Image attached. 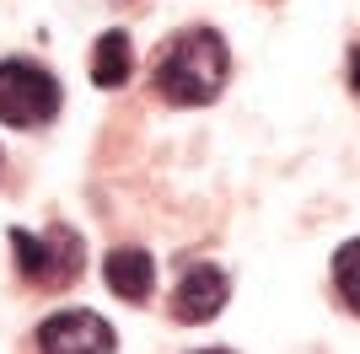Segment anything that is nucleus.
<instances>
[{"instance_id": "7ed1b4c3", "label": "nucleus", "mask_w": 360, "mask_h": 354, "mask_svg": "<svg viewBox=\"0 0 360 354\" xmlns=\"http://www.w3.org/2000/svg\"><path fill=\"white\" fill-rule=\"evenodd\" d=\"M54 113H60V81L27 59H6L0 65V124L32 129V124H49Z\"/></svg>"}, {"instance_id": "20e7f679", "label": "nucleus", "mask_w": 360, "mask_h": 354, "mask_svg": "<svg viewBox=\"0 0 360 354\" xmlns=\"http://www.w3.org/2000/svg\"><path fill=\"white\" fill-rule=\"evenodd\" d=\"M38 349L44 354H113L119 333L97 317V311H60L38 327Z\"/></svg>"}, {"instance_id": "6e6552de", "label": "nucleus", "mask_w": 360, "mask_h": 354, "mask_svg": "<svg viewBox=\"0 0 360 354\" xmlns=\"http://www.w3.org/2000/svg\"><path fill=\"white\" fill-rule=\"evenodd\" d=\"M333 284H339V295H345V306L360 317V236L333 252Z\"/></svg>"}, {"instance_id": "423d86ee", "label": "nucleus", "mask_w": 360, "mask_h": 354, "mask_svg": "<svg viewBox=\"0 0 360 354\" xmlns=\"http://www.w3.org/2000/svg\"><path fill=\"white\" fill-rule=\"evenodd\" d=\"M103 280L113 295H124V301H146L150 290H156V263H150L146 247H113L103 263Z\"/></svg>"}, {"instance_id": "1a4fd4ad", "label": "nucleus", "mask_w": 360, "mask_h": 354, "mask_svg": "<svg viewBox=\"0 0 360 354\" xmlns=\"http://www.w3.org/2000/svg\"><path fill=\"white\" fill-rule=\"evenodd\" d=\"M349 86L360 91V48H355V65H349Z\"/></svg>"}, {"instance_id": "f257e3e1", "label": "nucleus", "mask_w": 360, "mask_h": 354, "mask_svg": "<svg viewBox=\"0 0 360 354\" xmlns=\"http://www.w3.org/2000/svg\"><path fill=\"white\" fill-rule=\"evenodd\" d=\"M226 75H231L226 38L215 27H188L162 48L156 70H150V86L162 91L172 107H205L221 97Z\"/></svg>"}, {"instance_id": "f03ea898", "label": "nucleus", "mask_w": 360, "mask_h": 354, "mask_svg": "<svg viewBox=\"0 0 360 354\" xmlns=\"http://www.w3.org/2000/svg\"><path fill=\"white\" fill-rule=\"evenodd\" d=\"M11 247H16V274L32 290H65L86 263V247H81V236L70 225H49L44 236L11 231Z\"/></svg>"}, {"instance_id": "39448f33", "label": "nucleus", "mask_w": 360, "mask_h": 354, "mask_svg": "<svg viewBox=\"0 0 360 354\" xmlns=\"http://www.w3.org/2000/svg\"><path fill=\"white\" fill-rule=\"evenodd\" d=\"M226 301H231V280H226V268L194 263L178 280V290H172V317L188 322V327H199V322H215V317L226 311Z\"/></svg>"}, {"instance_id": "9d476101", "label": "nucleus", "mask_w": 360, "mask_h": 354, "mask_svg": "<svg viewBox=\"0 0 360 354\" xmlns=\"http://www.w3.org/2000/svg\"><path fill=\"white\" fill-rule=\"evenodd\" d=\"M194 354H231V349H194Z\"/></svg>"}, {"instance_id": "0eeeda50", "label": "nucleus", "mask_w": 360, "mask_h": 354, "mask_svg": "<svg viewBox=\"0 0 360 354\" xmlns=\"http://www.w3.org/2000/svg\"><path fill=\"white\" fill-rule=\"evenodd\" d=\"M135 70V48H129V32H103L97 48H91V81L97 86H124Z\"/></svg>"}]
</instances>
